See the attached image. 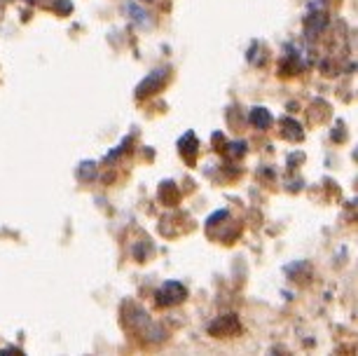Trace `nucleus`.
Segmentation results:
<instances>
[{
  "label": "nucleus",
  "mask_w": 358,
  "mask_h": 356,
  "mask_svg": "<svg viewBox=\"0 0 358 356\" xmlns=\"http://www.w3.org/2000/svg\"><path fill=\"white\" fill-rule=\"evenodd\" d=\"M185 295H187V291L183 284H178V281H166V284L157 291V302L169 307V305H176V302H183Z\"/></svg>",
  "instance_id": "f257e3e1"
},
{
  "label": "nucleus",
  "mask_w": 358,
  "mask_h": 356,
  "mask_svg": "<svg viewBox=\"0 0 358 356\" xmlns=\"http://www.w3.org/2000/svg\"><path fill=\"white\" fill-rule=\"evenodd\" d=\"M169 76V71L166 69H159V71H152L150 76H148L143 83H141L136 87V97H148V94H155V92H159V87L164 85V80Z\"/></svg>",
  "instance_id": "f03ea898"
},
{
  "label": "nucleus",
  "mask_w": 358,
  "mask_h": 356,
  "mask_svg": "<svg viewBox=\"0 0 358 356\" xmlns=\"http://www.w3.org/2000/svg\"><path fill=\"white\" fill-rule=\"evenodd\" d=\"M211 333H215V335H232L234 331H239V324H236V319L232 317V314H227V317H220L215 324H211V328H208Z\"/></svg>",
  "instance_id": "7ed1b4c3"
},
{
  "label": "nucleus",
  "mask_w": 358,
  "mask_h": 356,
  "mask_svg": "<svg viewBox=\"0 0 358 356\" xmlns=\"http://www.w3.org/2000/svg\"><path fill=\"white\" fill-rule=\"evenodd\" d=\"M248 120H251V124L258 127V129H267V127L272 124V113L267 108H253Z\"/></svg>",
  "instance_id": "20e7f679"
},
{
  "label": "nucleus",
  "mask_w": 358,
  "mask_h": 356,
  "mask_svg": "<svg viewBox=\"0 0 358 356\" xmlns=\"http://www.w3.org/2000/svg\"><path fill=\"white\" fill-rule=\"evenodd\" d=\"M197 136H194L192 131H187L183 138L178 141V148H180V152H183V155L187 157V159H192L194 155H197Z\"/></svg>",
  "instance_id": "39448f33"
},
{
  "label": "nucleus",
  "mask_w": 358,
  "mask_h": 356,
  "mask_svg": "<svg viewBox=\"0 0 358 356\" xmlns=\"http://www.w3.org/2000/svg\"><path fill=\"white\" fill-rule=\"evenodd\" d=\"M326 24H328V19L323 15H312V17H309V22H307V36L316 38L323 29H326Z\"/></svg>",
  "instance_id": "423d86ee"
},
{
  "label": "nucleus",
  "mask_w": 358,
  "mask_h": 356,
  "mask_svg": "<svg viewBox=\"0 0 358 356\" xmlns=\"http://www.w3.org/2000/svg\"><path fill=\"white\" fill-rule=\"evenodd\" d=\"M173 194H176V190H173V183H164L159 187V197L166 201V204H173Z\"/></svg>",
  "instance_id": "0eeeda50"
},
{
  "label": "nucleus",
  "mask_w": 358,
  "mask_h": 356,
  "mask_svg": "<svg viewBox=\"0 0 358 356\" xmlns=\"http://www.w3.org/2000/svg\"><path fill=\"white\" fill-rule=\"evenodd\" d=\"M283 127H286V136H290V134H293V138H295V141H300V138H302L300 127H297L295 122H290V120H286V122H283Z\"/></svg>",
  "instance_id": "6e6552de"
},
{
  "label": "nucleus",
  "mask_w": 358,
  "mask_h": 356,
  "mask_svg": "<svg viewBox=\"0 0 358 356\" xmlns=\"http://www.w3.org/2000/svg\"><path fill=\"white\" fill-rule=\"evenodd\" d=\"M127 10H129L131 12V15H134V19H136V22H148V12L145 10H138L136 8V5H134V3H129V5H127Z\"/></svg>",
  "instance_id": "1a4fd4ad"
},
{
  "label": "nucleus",
  "mask_w": 358,
  "mask_h": 356,
  "mask_svg": "<svg viewBox=\"0 0 358 356\" xmlns=\"http://www.w3.org/2000/svg\"><path fill=\"white\" fill-rule=\"evenodd\" d=\"M92 176H94V162L83 164V169H80V178H92Z\"/></svg>",
  "instance_id": "9d476101"
}]
</instances>
